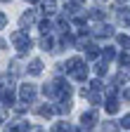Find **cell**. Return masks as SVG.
I'll return each instance as SVG.
<instances>
[{"label": "cell", "instance_id": "cell-22", "mask_svg": "<svg viewBox=\"0 0 130 132\" xmlns=\"http://www.w3.org/2000/svg\"><path fill=\"white\" fill-rule=\"evenodd\" d=\"M113 57H116L113 47H106V50H104V61H109V59H113Z\"/></svg>", "mask_w": 130, "mask_h": 132}, {"label": "cell", "instance_id": "cell-3", "mask_svg": "<svg viewBox=\"0 0 130 132\" xmlns=\"http://www.w3.org/2000/svg\"><path fill=\"white\" fill-rule=\"evenodd\" d=\"M95 123H97V111H85L80 116V127L83 130H92Z\"/></svg>", "mask_w": 130, "mask_h": 132}, {"label": "cell", "instance_id": "cell-16", "mask_svg": "<svg viewBox=\"0 0 130 132\" xmlns=\"http://www.w3.org/2000/svg\"><path fill=\"white\" fill-rule=\"evenodd\" d=\"M118 80H130V66H121V73H118Z\"/></svg>", "mask_w": 130, "mask_h": 132}, {"label": "cell", "instance_id": "cell-9", "mask_svg": "<svg viewBox=\"0 0 130 132\" xmlns=\"http://www.w3.org/2000/svg\"><path fill=\"white\" fill-rule=\"evenodd\" d=\"M57 111H59V113H69V111H71V99H69V97H62Z\"/></svg>", "mask_w": 130, "mask_h": 132}, {"label": "cell", "instance_id": "cell-12", "mask_svg": "<svg viewBox=\"0 0 130 132\" xmlns=\"http://www.w3.org/2000/svg\"><path fill=\"white\" fill-rule=\"evenodd\" d=\"M116 40H118V45L123 50H130V36H123V33H121V36H116Z\"/></svg>", "mask_w": 130, "mask_h": 132}, {"label": "cell", "instance_id": "cell-25", "mask_svg": "<svg viewBox=\"0 0 130 132\" xmlns=\"http://www.w3.org/2000/svg\"><path fill=\"white\" fill-rule=\"evenodd\" d=\"M90 16H92V19H102V16H104V12H102L100 7H95V10L90 12Z\"/></svg>", "mask_w": 130, "mask_h": 132}, {"label": "cell", "instance_id": "cell-11", "mask_svg": "<svg viewBox=\"0 0 130 132\" xmlns=\"http://www.w3.org/2000/svg\"><path fill=\"white\" fill-rule=\"evenodd\" d=\"M106 113H118V102H116L113 97L106 99Z\"/></svg>", "mask_w": 130, "mask_h": 132}, {"label": "cell", "instance_id": "cell-32", "mask_svg": "<svg viewBox=\"0 0 130 132\" xmlns=\"http://www.w3.org/2000/svg\"><path fill=\"white\" fill-rule=\"evenodd\" d=\"M0 47H5V40H3V38H0Z\"/></svg>", "mask_w": 130, "mask_h": 132}, {"label": "cell", "instance_id": "cell-21", "mask_svg": "<svg viewBox=\"0 0 130 132\" xmlns=\"http://www.w3.org/2000/svg\"><path fill=\"white\" fill-rule=\"evenodd\" d=\"M55 132H73V130H71V125H66V123H59V125L55 127Z\"/></svg>", "mask_w": 130, "mask_h": 132}, {"label": "cell", "instance_id": "cell-30", "mask_svg": "<svg viewBox=\"0 0 130 132\" xmlns=\"http://www.w3.org/2000/svg\"><path fill=\"white\" fill-rule=\"evenodd\" d=\"M123 97H125V99H128V102H130V87H128V90L123 92Z\"/></svg>", "mask_w": 130, "mask_h": 132}, {"label": "cell", "instance_id": "cell-24", "mask_svg": "<svg viewBox=\"0 0 130 132\" xmlns=\"http://www.w3.org/2000/svg\"><path fill=\"white\" fill-rule=\"evenodd\" d=\"M121 127H123V130H130V113H125V116H123V120H121Z\"/></svg>", "mask_w": 130, "mask_h": 132}, {"label": "cell", "instance_id": "cell-2", "mask_svg": "<svg viewBox=\"0 0 130 132\" xmlns=\"http://www.w3.org/2000/svg\"><path fill=\"white\" fill-rule=\"evenodd\" d=\"M12 43L17 45V52H19V54H26L28 50H31V45H33L26 31H14V33H12Z\"/></svg>", "mask_w": 130, "mask_h": 132}, {"label": "cell", "instance_id": "cell-18", "mask_svg": "<svg viewBox=\"0 0 130 132\" xmlns=\"http://www.w3.org/2000/svg\"><path fill=\"white\" fill-rule=\"evenodd\" d=\"M95 73H97V76H104V73H106V61H104V59L95 66Z\"/></svg>", "mask_w": 130, "mask_h": 132}, {"label": "cell", "instance_id": "cell-31", "mask_svg": "<svg viewBox=\"0 0 130 132\" xmlns=\"http://www.w3.org/2000/svg\"><path fill=\"white\" fill-rule=\"evenodd\" d=\"M3 118H5V111H3V109H0V123H3Z\"/></svg>", "mask_w": 130, "mask_h": 132}, {"label": "cell", "instance_id": "cell-20", "mask_svg": "<svg viewBox=\"0 0 130 132\" xmlns=\"http://www.w3.org/2000/svg\"><path fill=\"white\" fill-rule=\"evenodd\" d=\"M116 130H118V125L113 123V120H106L104 123V132H116Z\"/></svg>", "mask_w": 130, "mask_h": 132}, {"label": "cell", "instance_id": "cell-1", "mask_svg": "<svg viewBox=\"0 0 130 132\" xmlns=\"http://www.w3.org/2000/svg\"><path fill=\"white\" fill-rule=\"evenodd\" d=\"M64 66H66V71H69L71 78H76V80H85V78H88V66H85V61L80 59V57L69 59Z\"/></svg>", "mask_w": 130, "mask_h": 132}, {"label": "cell", "instance_id": "cell-26", "mask_svg": "<svg viewBox=\"0 0 130 132\" xmlns=\"http://www.w3.org/2000/svg\"><path fill=\"white\" fill-rule=\"evenodd\" d=\"M118 61H121V66H130V57H128V54H121Z\"/></svg>", "mask_w": 130, "mask_h": 132}, {"label": "cell", "instance_id": "cell-13", "mask_svg": "<svg viewBox=\"0 0 130 132\" xmlns=\"http://www.w3.org/2000/svg\"><path fill=\"white\" fill-rule=\"evenodd\" d=\"M118 19H121L123 24H128V26H130V10H128V7H123V10L118 12Z\"/></svg>", "mask_w": 130, "mask_h": 132}, {"label": "cell", "instance_id": "cell-5", "mask_svg": "<svg viewBox=\"0 0 130 132\" xmlns=\"http://www.w3.org/2000/svg\"><path fill=\"white\" fill-rule=\"evenodd\" d=\"M95 36H97V38H111V36H113V28H111L109 24H102V26H97Z\"/></svg>", "mask_w": 130, "mask_h": 132}, {"label": "cell", "instance_id": "cell-17", "mask_svg": "<svg viewBox=\"0 0 130 132\" xmlns=\"http://www.w3.org/2000/svg\"><path fill=\"white\" fill-rule=\"evenodd\" d=\"M10 73H12V76H19V73H21V64H19V61H12V64H10Z\"/></svg>", "mask_w": 130, "mask_h": 132}, {"label": "cell", "instance_id": "cell-10", "mask_svg": "<svg viewBox=\"0 0 130 132\" xmlns=\"http://www.w3.org/2000/svg\"><path fill=\"white\" fill-rule=\"evenodd\" d=\"M12 102H14V90H12V87L3 90V104H7V106H10Z\"/></svg>", "mask_w": 130, "mask_h": 132}, {"label": "cell", "instance_id": "cell-8", "mask_svg": "<svg viewBox=\"0 0 130 132\" xmlns=\"http://www.w3.org/2000/svg\"><path fill=\"white\" fill-rule=\"evenodd\" d=\"M40 71H43V61H40V59H33V61H31V66H28V73H31V76H38Z\"/></svg>", "mask_w": 130, "mask_h": 132}, {"label": "cell", "instance_id": "cell-28", "mask_svg": "<svg viewBox=\"0 0 130 132\" xmlns=\"http://www.w3.org/2000/svg\"><path fill=\"white\" fill-rule=\"evenodd\" d=\"M14 111H17V113H24V111H26V102H21V104H17V106H14Z\"/></svg>", "mask_w": 130, "mask_h": 132}, {"label": "cell", "instance_id": "cell-14", "mask_svg": "<svg viewBox=\"0 0 130 132\" xmlns=\"http://www.w3.org/2000/svg\"><path fill=\"white\" fill-rule=\"evenodd\" d=\"M43 10H45V14H55V12H57V5H55V0H47V3L43 5Z\"/></svg>", "mask_w": 130, "mask_h": 132}, {"label": "cell", "instance_id": "cell-6", "mask_svg": "<svg viewBox=\"0 0 130 132\" xmlns=\"http://www.w3.org/2000/svg\"><path fill=\"white\" fill-rule=\"evenodd\" d=\"M33 19H36V14H33V10H28V12H24V14H21V19H19V24H21V28H26V26H31V24H33Z\"/></svg>", "mask_w": 130, "mask_h": 132}, {"label": "cell", "instance_id": "cell-33", "mask_svg": "<svg viewBox=\"0 0 130 132\" xmlns=\"http://www.w3.org/2000/svg\"><path fill=\"white\" fill-rule=\"evenodd\" d=\"M118 3H125V0H118Z\"/></svg>", "mask_w": 130, "mask_h": 132}, {"label": "cell", "instance_id": "cell-19", "mask_svg": "<svg viewBox=\"0 0 130 132\" xmlns=\"http://www.w3.org/2000/svg\"><path fill=\"white\" fill-rule=\"evenodd\" d=\"M97 54H100V52H97V47H95V45H88L85 57H88V59H97Z\"/></svg>", "mask_w": 130, "mask_h": 132}, {"label": "cell", "instance_id": "cell-15", "mask_svg": "<svg viewBox=\"0 0 130 132\" xmlns=\"http://www.w3.org/2000/svg\"><path fill=\"white\" fill-rule=\"evenodd\" d=\"M40 47L45 50V52H50V50H55V47H52V38H40Z\"/></svg>", "mask_w": 130, "mask_h": 132}, {"label": "cell", "instance_id": "cell-4", "mask_svg": "<svg viewBox=\"0 0 130 132\" xmlns=\"http://www.w3.org/2000/svg\"><path fill=\"white\" fill-rule=\"evenodd\" d=\"M19 94L24 102H33V97H36V85H21L19 87Z\"/></svg>", "mask_w": 130, "mask_h": 132}, {"label": "cell", "instance_id": "cell-23", "mask_svg": "<svg viewBox=\"0 0 130 132\" xmlns=\"http://www.w3.org/2000/svg\"><path fill=\"white\" fill-rule=\"evenodd\" d=\"M38 28H40L43 33H50V31H52V24H50V21H40V26H38Z\"/></svg>", "mask_w": 130, "mask_h": 132}, {"label": "cell", "instance_id": "cell-7", "mask_svg": "<svg viewBox=\"0 0 130 132\" xmlns=\"http://www.w3.org/2000/svg\"><path fill=\"white\" fill-rule=\"evenodd\" d=\"M38 113L43 116V118H52V116L57 113V109H55V106H50V104H45V106H38Z\"/></svg>", "mask_w": 130, "mask_h": 132}, {"label": "cell", "instance_id": "cell-34", "mask_svg": "<svg viewBox=\"0 0 130 132\" xmlns=\"http://www.w3.org/2000/svg\"><path fill=\"white\" fill-rule=\"evenodd\" d=\"M5 3H10V0H5Z\"/></svg>", "mask_w": 130, "mask_h": 132}, {"label": "cell", "instance_id": "cell-29", "mask_svg": "<svg viewBox=\"0 0 130 132\" xmlns=\"http://www.w3.org/2000/svg\"><path fill=\"white\" fill-rule=\"evenodd\" d=\"M26 132H43V127H40V125H36V127H28Z\"/></svg>", "mask_w": 130, "mask_h": 132}, {"label": "cell", "instance_id": "cell-27", "mask_svg": "<svg viewBox=\"0 0 130 132\" xmlns=\"http://www.w3.org/2000/svg\"><path fill=\"white\" fill-rule=\"evenodd\" d=\"M7 26V16H5V12H0V31H3Z\"/></svg>", "mask_w": 130, "mask_h": 132}]
</instances>
